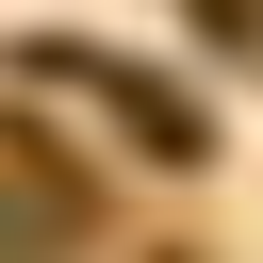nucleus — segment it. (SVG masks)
<instances>
[{
    "label": "nucleus",
    "instance_id": "f257e3e1",
    "mask_svg": "<svg viewBox=\"0 0 263 263\" xmlns=\"http://www.w3.org/2000/svg\"><path fill=\"white\" fill-rule=\"evenodd\" d=\"M16 82H66V99H99V115H115L148 164H197V148H214V132H197V99H181V82H148V66H115V49H16Z\"/></svg>",
    "mask_w": 263,
    "mask_h": 263
},
{
    "label": "nucleus",
    "instance_id": "f03ea898",
    "mask_svg": "<svg viewBox=\"0 0 263 263\" xmlns=\"http://www.w3.org/2000/svg\"><path fill=\"white\" fill-rule=\"evenodd\" d=\"M0 230H33V247H66V230H82V181H66L33 132H0Z\"/></svg>",
    "mask_w": 263,
    "mask_h": 263
},
{
    "label": "nucleus",
    "instance_id": "7ed1b4c3",
    "mask_svg": "<svg viewBox=\"0 0 263 263\" xmlns=\"http://www.w3.org/2000/svg\"><path fill=\"white\" fill-rule=\"evenodd\" d=\"M197 33H214L230 66H263V0H197Z\"/></svg>",
    "mask_w": 263,
    "mask_h": 263
}]
</instances>
